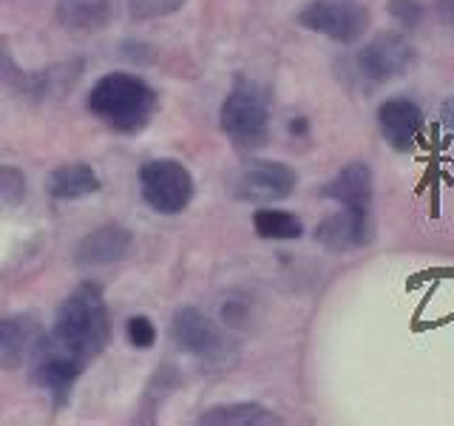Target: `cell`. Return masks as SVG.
<instances>
[{
    "mask_svg": "<svg viewBox=\"0 0 454 426\" xmlns=\"http://www.w3.org/2000/svg\"><path fill=\"white\" fill-rule=\"evenodd\" d=\"M57 18L68 28H97L108 18V0H60Z\"/></svg>",
    "mask_w": 454,
    "mask_h": 426,
    "instance_id": "ac0fdd59",
    "label": "cell"
},
{
    "mask_svg": "<svg viewBox=\"0 0 454 426\" xmlns=\"http://www.w3.org/2000/svg\"><path fill=\"white\" fill-rule=\"evenodd\" d=\"M131 250V233L120 225L97 227L94 233L85 236L77 245V262L80 264H111L120 262Z\"/></svg>",
    "mask_w": 454,
    "mask_h": 426,
    "instance_id": "4fadbf2b",
    "label": "cell"
},
{
    "mask_svg": "<svg viewBox=\"0 0 454 426\" xmlns=\"http://www.w3.org/2000/svg\"><path fill=\"white\" fill-rule=\"evenodd\" d=\"M188 0H128V9H131L134 18L148 20V18H165V14L179 12Z\"/></svg>",
    "mask_w": 454,
    "mask_h": 426,
    "instance_id": "d6986e66",
    "label": "cell"
},
{
    "mask_svg": "<svg viewBox=\"0 0 454 426\" xmlns=\"http://www.w3.org/2000/svg\"><path fill=\"white\" fill-rule=\"evenodd\" d=\"M372 208H340L316 227V241L333 253L364 248L372 241Z\"/></svg>",
    "mask_w": 454,
    "mask_h": 426,
    "instance_id": "30bf717a",
    "label": "cell"
},
{
    "mask_svg": "<svg viewBox=\"0 0 454 426\" xmlns=\"http://www.w3.org/2000/svg\"><path fill=\"white\" fill-rule=\"evenodd\" d=\"M202 426H270V423H281L278 415H273L267 406L262 404H224V406H213L207 409L202 418Z\"/></svg>",
    "mask_w": 454,
    "mask_h": 426,
    "instance_id": "2e32d148",
    "label": "cell"
},
{
    "mask_svg": "<svg viewBox=\"0 0 454 426\" xmlns=\"http://www.w3.org/2000/svg\"><path fill=\"white\" fill-rule=\"evenodd\" d=\"M321 193L340 208H372V168L366 162H349L326 182Z\"/></svg>",
    "mask_w": 454,
    "mask_h": 426,
    "instance_id": "7c38bea8",
    "label": "cell"
},
{
    "mask_svg": "<svg viewBox=\"0 0 454 426\" xmlns=\"http://www.w3.org/2000/svg\"><path fill=\"white\" fill-rule=\"evenodd\" d=\"M82 369L85 367L71 359L68 352H63L49 335L46 338L37 335L35 347H32V381L40 383V387L51 395L54 406L66 404V398Z\"/></svg>",
    "mask_w": 454,
    "mask_h": 426,
    "instance_id": "ba28073f",
    "label": "cell"
},
{
    "mask_svg": "<svg viewBox=\"0 0 454 426\" xmlns=\"http://www.w3.org/2000/svg\"><path fill=\"white\" fill-rule=\"evenodd\" d=\"M387 12H389V18L403 28H411L423 20V6L418 0H389Z\"/></svg>",
    "mask_w": 454,
    "mask_h": 426,
    "instance_id": "44dd1931",
    "label": "cell"
},
{
    "mask_svg": "<svg viewBox=\"0 0 454 426\" xmlns=\"http://www.w3.org/2000/svg\"><path fill=\"white\" fill-rule=\"evenodd\" d=\"M170 335L184 352H191L193 359L205 364H222L233 352L231 338L196 307H182L176 312L174 321H170Z\"/></svg>",
    "mask_w": 454,
    "mask_h": 426,
    "instance_id": "52a82bcc",
    "label": "cell"
},
{
    "mask_svg": "<svg viewBox=\"0 0 454 426\" xmlns=\"http://www.w3.org/2000/svg\"><path fill=\"white\" fill-rule=\"evenodd\" d=\"M26 196V179L18 168L0 165V202L6 205H18Z\"/></svg>",
    "mask_w": 454,
    "mask_h": 426,
    "instance_id": "ffe728a7",
    "label": "cell"
},
{
    "mask_svg": "<svg viewBox=\"0 0 454 426\" xmlns=\"http://www.w3.org/2000/svg\"><path fill=\"white\" fill-rule=\"evenodd\" d=\"M378 128L387 146L395 151H409L423 128V111L415 99L409 97H392L378 108Z\"/></svg>",
    "mask_w": 454,
    "mask_h": 426,
    "instance_id": "8fae6325",
    "label": "cell"
},
{
    "mask_svg": "<svg viewBox=\"0 0 454 426\" xmlns=\"http://www.w3.org/2000/svg\"><path fill=\"white\" fill-rule=\"evenodd\" d=\"M46 191L54 199H82L99 191V177L94 174L91 165L71 162L51 170V177L46 179Z\"/></svg>",
    "mask_w": 454,
    "mask_h": 426,
    "instance_id": "9a60e30c",
    "label": "cell"
},
{
    "mask_svg": "<svg viewBox=\"0 0 454 426\" xmlns=\"http://www.w3.org/2000/svg\"><path fill=\"white\" fill-rule=\"evenodd\" d=\"M35 324L23 316H6L0 319V369H14L20 367L37 341Z\"/></svg>",
    "mask_w": 454,
    "mask_h": 426,
    "instance_id": "5bb4252c",
    "label": "cell"
},
{
    "mask_svg": "<svg viewBox=\"0 0 454 426\" xmlns=\"http://www.w3.org/2000/svg\"><path fill=\"white\" fill-rule=\"evenodd\" d=\"M89 106L99 120L111 122L117 131L134 134L151 122L156 94L145 80L117 71V75H108L94 85Z\"/></svg>",
    "mask_w": 454,
    "mask_h": 426,
    "instance_id": "7a4b0ae2",
    "label": "cell"
},
{
    "mask_svg": "<svg viewBox=\"0 0 454 426\" xmlns=\"http://www.w3.org/2000/svg\"><path fill=\"white\" fill-rule=\"evenodd\" d=\"M222 128L241 151H253L267 142L270 131V103L262 85L239 80L222 106Z\"/></svg>",
    "mask_w": 454,
    "mask_h": 426,
    "instance_id": "3957f363",
    "label": "cell"
},
{
    "mask_svg": "<svg viewBox=\"0 0 454 426\" xmlns=\"http://www.w3.org/2000/svg\"><path fill=\"white\" fill-rule=\"evenodd\" d=\"M411 63H415V49L397 32H380L358 51L361 75L372 83H387L401 77L403 71H409Z\"/></svg>",
    "mask_w": 454,
    "mask_h": 426,
    "instance_id": "9c48e42d",
    "label": "cell"
},
{
    "mask_svg": "<svg viewBox=\"0 0 454 426\" xmlns=\"http://www.w3.org/2000/svg\"><path fill=\"white\" fill-rule=\"evenodd\" d=\"M295 182L298 177L290 165L276 160H253L227 177V191L239 202L270 205L287 199L295 191Z\"/></svg>",
    "mask_w": 454,
    "mask_h": 426,
    "instance_id": "277c9868",
    "label": "cell"
},
{
    "mask_svg": "<svg viewBox=\"0 0 454 426\" xmlns=\"http://www.w3.org/2000/svg\"><path fill=\"white\" fill-rule=\"evenodd\" d=\"M253 227L262 239H276V241H287V239H301L304 236V222L287 210H276V208H259L253 213Z\"/></svg>",
    "mask_w": 454,
    "mask_h": 426,
    "instance_id": "e0dca14e",
    "label": "cell"
},
{
    "mask_svg": "<svg viewBox=\"0 0 454 426\" xmlns=\"http://www.w3.org/2000/svg\"><path fill=\"white\" fill-rule=\"evenodd\" d=\"M108 333H111V324H108L103 293H99L97 284L85 281L66 298L63 307L57 310V321L49 338L63 352H68L71 359L85 367L106 350Z\"/></svg>",
    "mask_w": 454,
    "mask_h": 426,
    "instance_id": "6da1fadb",
    "label": "cell"
},
{
    "mask_svg": "<svg viewBox=\"0 0 454 426\" xmlns=\"http://www.w3.org/2000/svg\"><path fill=\"white\" fill-rule=\"evenodd\" d=\"M307 32L324 35L335 43H355L361 40L369 26V9L361 0H312L298 14Z\"/></svg>",
    "mask_w": 454,
    "mask_h": 426,
    "instance_id": "8992f818",
    "label": "cell"
},
{
    "mask_svg": "<svg viewBox=\"0 0 454 426\" xmlns=\"http://www.w3.org/2000/svg\"><path fill=\"white\" fill-rule=\"evenodd\" d=\"M290 128H293V131H298V134H304V131H307V122H304V120H293Z\"/></svg>",
    "mask_w": 454,
    "mask_h": 426,
    "instance_id": "cb8c5ba5",
    "label": "cell"
},
{
    "mask_svg": "<svg viewBox=\"0 0 454 426\" xmlns=\"http://www.w3.org/2000/svg\"><path fill=\"white\" fill-rule=\"evenodd\" d=\"M437 18L443 20V26L454 28V0H437Z\"/></svg>",
    "mask_w": 454,
    "mask_h": 426,
    "instance_id": "603a6c76",
    "label": "cell"
},
{
    "mask_svg": "<svg viewBox=\"0 0 454 426\" xmlns=\"http://www.w3.org/2000/svg\"><path fill=\"white\" fill-rule=\"evenodd\" d=\"M128 338H131V344L137 350H148L156 341V327L145 316H134L131 321H128Z\"/></svg>",
    "mask_w": 454,
    "mask_h": 426,
    "instance_id": "7402d4cb",
    "label": "cell"
},
{
    "mask_svg": "<svg viewBox=\"0 0 454 426\" xmlns=\"http://www.w3.org/2000/svg\"><path fill=\"white\" fill-rule=\"evenodd\" d=\"M139 188L156 213H182L193 199V177L176 160H151L139 168Z\"/></svg>",
    "mask_w": 454,
    "mask_h": 426,
    "instance_id": "5b68a950",
    "label": "cell"
}]
</instances>
